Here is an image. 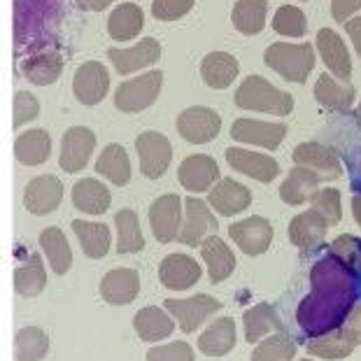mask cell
I'll list each match as a JSON object with an SVG mask.
<instances>
[{"label": "cell", "mask_w": 361, "mask_h": 361, "mask_svg": "<svg viewBox=\"0 0 361 361\" xmlns=\"http://www.w3.org/2000/svg\"><path fill=\"white\" fill-rule=\"evenodd\" d=\"M361 273H355L341 259L326 255L310 271V294L296 310V322L308 338H319L341 329L359 298Z\"/></svg>", "instance_id": "obj_1"}, {"label": "cell", "mask_w": 361, "mask_h": 361, "mask_svg": "<svg viewBox=\"0 0 361 361\" xmlns=\"http://www.w3.org/2000/svg\"><path fill=\"white\" fill-rule=\"evenodd\" d=\"M66 0H14V42L17 56L56 49V30Z\"/></svg>", "instance_id": "obj_2"}, {"label": "cell", "mask_w": 361, "mask_h": 361, "mask_svg": "<svg viewBox=\"0 0 361 361\" xmlns=\"http://www.w3.org/2000/svg\"><path fill=\"white\" fill-rule=\"evenodd\" d=\"M235 105L240 110L287 117L294 110V98L287 91L273 87L268 80L259 78V75H250L247 80H243V84L235 91Z\"/></svg>", "instance_id": "obj_3"}, {"label": "cell", "mask_w": 361, "mask_h": 361, "mask_svg": "<svg viewBox=\"0 0 361 361\" xmlns=\"http://www.w3.org/2000/svg\"><path fill=\"white\" fill-rule=\"evenodd\" d=\"M264 61L282 80L303 84L314 68V49L310 42H301V44L275 42L264 51Z\"/></svg>", "instance_id": "obj_4"}, {"label": "cell", "mask_w": 361, "mask_h": 361, "mask_svg": "<svg viewBox=\"0 0 361 361\" xmlns=\"http://www.w3.org/2000/svg\"><path fill=\"white\" fill-rule=\"evenodd\" d=\"M161 87H164V73L161 71H149L140 78L121 82L114 91V107L126 114L147 110L159 98Z\"/></svg>", "instance_id": "obj_5"}, {"label": "cell", "mask_w": 361, "mask_h": 361, "mask_svg": "<svg viewBox=\"0 0 361 361\" xmlns=\"http://www.w3.org/2000/svg\"><path fill=\"white\" fill-rule=\"evenodd\" d=\"M164 308L175 317L184 334H194L201 329L214 312L221 310V303L210 294H196L189 298H168Z\"/></svg>", "instance_id": "obj_6"}, {"label": "cell", "mask_w": 361, "mask_h": 361, "mask_svg": "<svg viewBox=\"0 0 361 361\" xmlns=\"http://www.w3.org/2000/svg\"><path fill=\"white\" fill-rule=\"evenodd\" d=\"M184 224V205L178 194H164L149 205V226L157 243L168 245L178 240Z\"/></svg>", "instance_id": "obj_7"}, {"label": "cell", "mask_w": 361, "mask_h": 361, "mask_svg": "<svg viewBox=\"0 0 361 361\" xmlns=\"http://www.w3.org/2000/svg\"><path fill=\"white\" fill-rule=\"evenodd\" d=\"M135 152L137 159H140V171L147 180L164 178L173 161V145L159 130H145V133L137 135Z\"/></svg>", "instance_id": "obj_8"}, {"label": "cell", "mask_w": 361, "mask_h": 361, "mask_svg": "<svg viewBox=\"0 0 361 361\" xmlns=\"http://www.w3.org/2000/svg\"><path fill=\"white\" fill-rule=\"evenodd\" d=\"M217 219L210 210V203H205L203 198H184V224L178 240L189 247L203 245L207 238L217 235Z\"/></svg>", "instance_id": "obj_9"}, {"label": "cell", "mask_w": 361, "mask_h": 361, "mask_svg": "<svg viewBox=\"0 0 361 361\" xmlns=\"http://www.w3.org/2000/svg\"><path fill=\"white\" fill-rule=\"evenodd\" d=\"M221 130V117L212 107L194 105L180 112L178 117V133L191 145H205L212 142Z\"/></svg>", "instance_id": "obj_10"}, {"label": "cell", "mask_w": 361, "mask_h": 361, "mask_svg": "<svg viewBox=\"0 0 361 361\" xmlns=\"http://www.w3.org/2000/svg\"><path fill=\"white\" fill-rule=\"evenodd\" d=\"M96 149V133L87 126H73L63 133L61 140L59 166L66 173H80L87 168L91 154Z\"/></svg>", "instance_id": "obj_11"}, {"label": "cell", "mask_w": 361, "mask_h": 361, "mask_svg": "<svg viewBox=\"0 0 361 361\" xmlns=\"http://www.w3.org/2000/svg\"><path fill=\"white\" fill-rule=\"evenodd\" d=\"M228 235L247 257H259L271 247L273 243V226L266 217H247L233 221L228 226Z\"/></svg>", "instance_id": "obj_12"}, {"label": "cell", "mask_w": 361, "mask_h": 361, "mask_svg": "<svg viewBox=\"0 0 361 361\" xmlns=\"http://www.w3.org/2000/svg\"><path fill=\"white\" fill-rule=\"evenodd\" d=\"M110 91V75L98 61H87L78 68L73 78V94L82 105H98Z\"/></svg>", "instance_id": "obj_13"}, {"label": "cell", "mask_w": 361, "mask_h": 361, "mask_svg": "<svg viewBox=\"0 0 361 361\" xmlns=\"http://www.w3.org/2000/svg\"><path fill=\"white\" fill-rule=\"evenodd\" d=\"M61 201H63V184L56 175H37L24 189V207L35 217L54 212Z\"/></svg>", "instance_id": "obj_14"}, {"label": "cell", "mask_w": 361, "mask_h": 361, "mask_svg": "<svg viewBox=\"0 0 361 361\" xmlns=\"http://www.w3.org/2000/svg\"><path fill=\"white\" fill-rule=\"evenodd\" d=\"M180 184L191 194H203L210 191L221 182L219 178V166L217 161L207 154H194L187 157L180 164Z\"/></svg>", "instance_id": "obj_15"}, {"label": "cell", "mask_w": 361, "mask_h": 361, "mask_svg": "<svg viewBox=\"0 0 361 361\" xmlns=\"http://www.w3.org/2000/svg\"><path fill=\"white\" fill-rule=\"evenodd\" d=\"M201 264L189 257V255H168L164 261L159 264V280L164 284L166 289H173V291H184V289H191L194 284L201 280Z\"/></svg>", "instance_id": "obj_16"}, {"label": "cell", "mask_w": 361, "mask_h": 361, "mask_svg": "<svg viewBox=\"0 0 361 361\" xmlns=\"http://www.w3.org/2000/svg\"><path fill=\"white\" fill-rule=\"evenodd\" d=\"M284 135H287L284 124H271V121L259 119H235L231 126V137L235 142L257 145V147L264 149H278Z\"/></svg>", "instance_id": "obj_17"}, {"label": "cell", "mask_w": 361, "mask_h": 361, "mask_svg": "<svg viewBox=\"0 0 361 361\" xmlns=\"http://www.w3.org/2000/svg\"><path fill=\"white\" fill-rule=\"evenodd\" d=\"M226 164L231 166L233 171L264 184L273 182L280 175V164L273 157L259 154V152H250V149H240V147L226 149Z\"/></svg>", "instance_id": "obj_18"}, {"label": "cell", "mask_w": 361, "mask_h": 361, "mask_svg": "<svg viewBox=\"0 0 361 361\" xmlns=\"http://www.w3.org/2000/svg\"><path fill=\"white\" fill-rule=\"evenodd\" d=\"M294 164L310 168L322 178V182L329 180H341L343 178V166L331 149L324 147L319 142H301L294 149Z\"/></svg>", "instance_id": "obj_19"}, {"label": "cell", "mask_w": 361, "mask_h": 361, "mask_svg": "<svg viewBox=\"0 0 361 361\" xmlns=\"http://www.w3.org/2000/svg\"><path fill=\"white\" fill-rule=\"evenodd\" d=\"M107 56H110L112 66L117 68L119 75H130V73L140 71V68L154 66L161 59V44H159L157 37H142L135 47L107 49Z\"/></svg>", "instance_id": "obj_20"}, {"label": "cell", "mask_w": 361, "mask_h": 361, "mask_svg": "<svg viewBox=\"0 0 361 361\" xmlns=\"http://www.w3.org/2000/svg\"><path fill=\"white\" fill-rule=\"evenodd\" d=\"M207 203L221 217H233L252 205V191L233 178H221V182L207 194Z\"/></svg>", "instance_id": "obj_21"}, {"label": "cell", "mask_w": 361, "mask_h": 361, "mask_svg": "<svg viewBox=\"0 0 361 361\" xmlns=\"http://www.w3.org/2000/svg\"><path fill=\"white\" fill-rule=\"evenodd\" d=\"M140 294V273L135 268H112L101 280V296L110 305H128Z\"/></svg>", "instance_id": "obj_22"}, {"label": "cell", "mask_w": 361, "mask_h": 361, "mask_svg": "<svg viewBox=\"0 0 361 361\" xmlns=\"http://www.w3.org/2000/svg\"><path fill=\"white\" fill-rule=\"evenodd\" d=\"M329 221L324 219V214H319L314 207L305 210L301 214H296L289 224V240L296 245L298 250L303 252H312L317 250L324 235L329 231Z\"/></svg>", "instance_id": "obj_23"}, {"label": "cell", "mask_w": 361, "mask_h": 361, "mask_svg": "<svg viewBox=\"0 0 361 361\" xmlns=\"http://www.w3.org/2000/svg\"><path fill=\"white\" fill-rule=\"evenodd\" d=\"M317 49L319 56L324 61V66L331 71L334 78L341 82H350L352 78V59L350 51L345 47L343 37L331 28H322L317 33Z\"/></svg>", "instance_id": "obj_24"}, {"label": "cell", "mask_w": 361, "mask_h": 361, "mask_svg": "<svg viewBox=\"0 0 361 361\" xmlns=\"http://www.w3.org/2000/svg\"><path fill=\"white\" fill-rule=\"evenodd\" d=\"M319 184L322 178L310 168H303V166H296L291 168L287 180L282 182L280 187V198L287 205H305V203H312L314 194L319 191Z\"/></svg>", "instance_id": "obj_25"}, {"label": "cell", "mask_w": 361, "mask_h": 361, "mask_svg": "<svg viewBox=\"0 0 361 361\" xmlns=\"http://www.w3.org/2000/svg\"><path fill=\"white\" fill-rule=\"evenodd\" d=\"M21 73L35 87H47V84L56 82L61 73H63V56H61L59 49L33 54V56L21 61Z\"/></svg>", "instance_id": "obj_26"}, {"label": "cell", "mask_w": 361, "mask_h": 361, "mask_svg": "<svg viewBox=\"0 0 361 361\" xmlns=\"http://www.w3.org/2000/svg\"><path fill=\"white\" fill-rule=\"evenodd\" d=\"M133 329L145 343H159L175 331V317L166 308L147 305V308L135 312Z\"/></svg>", "instance_id": "obj_27"}, {"label": "cell", "mask_w": 361, "mask_h": 361, "mask_svg": "<svg viewBox=\"0 0 361 361\" xmlns=\"http://www.w3.org/2000/svg\"><path fill=\"white\" fill-rule=\"evenodd\" d=\"M201 257L207 266V278L212 284L224 282L235 271V255L219 235H212L201 245Z\"/></svg>", "instance_id": "obj_28"}, {"label": "cell", "mask_w": 361, "mask_h": 361, "mask_svg": "<svg viewBox=\"0 0 361 361\" xmlns=\"http://www.w3.org/2000/svg\"><path fill=\"white\" fill-rule=\"evenodd\" d=\"M235 322L233 317H219L198 338V350L205 357H226L235 348Z\"/></svg>", "instance_id": "obj_29"}, {"label": "cell", "mask_w": 361, "mask_h": 361, "mask_svg": "<svg viewBox=\"0 0 361 361\" xmlns=\"http://www.w3.org/2000/svg\"><path fill=\"white\" fill-rule=\"evenodd\" d=\"M314 98H317V103L322 107H326V110L345 112L355 103L357 91L350 82H341V80H336L334 75L324 73L314 82Z\"/></svg>", "instance_id": "obj_30"}, {"label": "cell", "mask_w": 361, "mask_h": 361, "mask_svg": "<svg viewBox=\"0 0 361 361\" xmlns=\"http://www.w3.org/2000/svg\"><path fill=\"white\" fill-rule=\"evenodd\" d=\"M240 73V63L233 54L228 51H212L207 54L201 63V78L210 89H226Z\"/></svg>", "instance_id": "obj_31"}, {"label": "cell", "mask_w": 361, "mask_h": 361, "mask_svg": "<svg viewBox=\"0 0 361 361\" xmlns=\"http://www.w3.org/2000/svg\"><path fill=\"white\" fill-rule=\"evenodd\" d=\"M71 196H73V205L84 214H103L112 203L110 189L101 180L94 178H84L75 182Z\"/></svg>", "instance_id": "obj_32"}, {"label": "cell", "mask_w": 361, "mask_h": 361, "mask_svg": "<svg viewBox=\"0 0 361 361\" xmlns=\"http://www.w3.org/2000/svg\"><path fill=\"white\" fill-rule=\"evenodd\" d=\"M243 326H245V341L247 343H259L261 338L282 331V322L271 303H257L250 310H245Z\"/></svg>", "instance_id": "obj_33"}, {"label": "cell", "mask_w": 361, "mask_h": 361, "mask_svg": "<svg viewBox=\"0 0 361 361\" xmlns=\"http://www.w3.org/2000/svg\"><path fill=\"white\" fill-rule=\"evenodd\" d=\"M51 154V137L44 128H30L14 140V157L21 166H42Z\"/></svg>", "instance_id": "obj_34"}, {"label": "cell", "mask_w": 361, "mask_h": 361, "mask_svg": "<svg viewBox=\"0 0 361 361\" xmlns=\"http://www.w3.org/2000/svg\"><path fill=\"white\" fill-rule=\"evenodd\" d=\"M73 231L78 235L80 247L84 250V255L89 259H103L107 252H110L112 233H110V226L103 224V221L75 219Z\"/></svg>", "instance_id": "obj_35"}, {"label": "cell", "mask_w": 361, "mask_h": 361, "mask_svg": "<svg viewBox=\"0 0 361 361\" xmlns=\"http://www.w3.org/2000/svg\"><path fill=\"white\" fill-rule=\"evenodd\" d=\"M37 243H40L44 255H47V261H49L54 273L66 275L68 271H71L73 268V250H71V243H68L66 233L61 231L59 226L42 228Z\"/></svg>", "instance_id": "obj_36"}, {"label": "cell", "mask_w": 361, "mask_h": 361, "mask_svg": "<svg viewBox=\"0 0 361 361\" xmlns=\"http://www.w3.org/2000/svg\"><path fill=\"white\" fill-rule=\"evenodd\" d=\"M145 26V14L135 3H124L119 7H114L110 19H107V33L112 40L126 42L140 35V30Z\"/></svg>", "instance_id": "obj_37"}, {"label": "cell", "mask_w": 361, "mask_h": 361, "mask_svg": "<svg viewBox=\"0 0 361 361\" xmlns=\"http://www.w3.org/2000/svg\"><path fill=\"white\" fill-rule=\"evenodd\" d=\"M357 348V343L352 341V336L348 334L345 324L336 331L326 334V336H319V338H310L308 341V355L312 357H319V359H326V361H341L345 357L352 355V350Z\"/></svg>", "instance_id": "obj_38"}, {"label": "cell", "mask_w": 361, "mask_h": 361, "mask_svg": "<svg viewBox=\"0 0 361 361\" xmlns=\"http://www.w3.org/2000/svg\"><path fill=\"white\" fill-rule=\"evenodd\" d=\"M96 173L103 175L105 180H110L117 187H126L130 182V159L128 152L121 145L112 142L101 152V157L96 159Z\"/></svg>", "instance_id": "obj_39"}, {"label": "cell", "mask_w": 361, "mask_h": 361, "mask_svg": "<svg viewBox=\"0 0 361 361\" xmlns=\"http://www.w3.org/2000/svg\"><path fill=\"white\" fill-rule=\"evenodd\" d=\"M47 287V271H44L42 257L30 255L17 271H14V291L21 298H35L40 296Z\"/></svg>", "instance_id": "obj_40"}, {"label": "cell", "mask_w": 361, "mask_h": 361, "mask_svg": "<svg viewBox=\"0 0 361 361\" xmlns=\"http://www.w3.org/2000/svg\"><path fill=\"white\" fill-rule=\"evenodd\" d=\"M268 3L266 0H238L233 7V26L243 35H257L266 26Z\"/></svg>", "instance_id": "obj_41"}, {"label": "cell", "mask_w": 361, "mask_h": 361, "mask_svg": "<svg viewBox=\"0 0 361 361\" xmlns=\"http://www.w3.org/2000/svg\"><path fill=\"white\" fill-rule=\"evenodd\" d=\"M49 355V336L40 326L19 329L14 338V359L17 361H42Z\"/></svg>", "instance_id": "obj_42"}, {"label": "cell", "mask_w": 361, "mask_h": 361, "mask_svg": "<svg viewBox=\"0 0 361 361\" xmlns=\"http://www.w3.org/2000/svg\"><path fill=\"white\" fill-rule=\"evenodd\" d=\"M117 226V255H135L145 247V238L140 231V221L133 210H119L114 214Z\"/></svg>", "instance_id": "obj_43"}, {"label": "cell", "mask_w": 361, "mask_h": 361, "mask_svg": "<svg viewBox=\"0 0 361 361\" xmlns=\"http://www.w3.org/2000/svg\"><path fill=\"white\" fill-rule=\"evenodd\" d=\"M296 341L287 334H273L264 338L255 352H252V361H291L296 357Z\"/></svg>", "instance_id": "obj_44"}, {"label": "cell", "mask_w": 361, "mask_h": 361, "mask_svg": "<svg viewBox=\"0 0 361 361\" xmlns=\"http://www.w3.org/2000/svg\"><path fill=\"white\" fill-rule=\"evenodd\" d=\"M273 30L284 37H303L305 30H308V19H305L301 7L282 5L273 17Z\"/></svg>", "instance_id": "obj_45"}, {"label": "cell", "mask_w": 361, "mask_h": 361, "mask_svg": "<svg viewBox=\"0 0 361 361\" xmlns=\"http://www.w3.org/2000/svg\"><path fill=\"white\" fill-rule=\"evenodd\" d=\"M329 255L341 259L345 266L352 268L355 273H361V240L350 233L338 235L336 240L329 245Z\"/></svg>", "instance_id": "obj_46"}, {"label": "cell", "mask_w": 361, "mask_h": 361, "mask_svg": "<svg viewBox=\"0 0 361 361\" xmlns=\"http://www.w3.org/2000/svg\"><path fill=\"white\" fill-rule=\"evenodd\" d=\"M310 207H314L319 214H324L329 226H336L343 219V205H341V191L338 189H319L314 194Z\"/></svg>", "instance_id": "obj_47"}, {"label": "cell", "mask_w": 361, "mask_h": 361, "mask_svg": "<svg viewBox=\"0 0 361 361\" xmlns=\"http://www.w3.org/2000/svg\"><path fill=\"white\" fill-rule=\"evenodd\" d=\"M147 361H194V350L184 341L157 345V348H149Z\"/></svg>", "instance_id": "obj_48"}, {"label": "cell", "mask_w": 361, "mask_h": 361, "mask_svg": "<svg viewBox=\"0 0 361 361\" xmlns=\"http://www.w3.org/2000/svg\"><path fill=\"white\" fill-rule=\"evenodd\" d=\"M14 128H21L28 121H33L40 114V103L33 94L28 91H17L14 94Z\"/></svg>", "instance_id": "obj_49"}, {"label": "cell", "mask_w": 361, "mask_h": 361, "mask_svg": "<svg viewBox=\"0 0 361 361\" xmlns=\"http://www.w3.org/2000/svg\"><path fill=\"white\" fill-rule=\"evenodd\" d=\"M194 0H152V14L159 21H175L191 12Z\"/></svg>", "instance_id": "obj_50"}, {"label": "cell", "mask_w": 361, "mask_h": 361, "mask_svg": "<svg viewBox=\"0 0 361 361\" xmlns=\"http://www.w3.org/2000/svg\"><path fill=\"white\" fill-rule=\"evenodd\" d=\"M357 10H361V0H331V17L338 24H348Z\"/></svg>", "instance_id": "obj_51"}, {"label": "cell", "mask_w": 361, "mask_h": 361, "mask_svg": "<svg viewBox=\"0 0 361 361\" xmlns=\"http://www.w3.org/2000/svg\"><path fill=\"white\" fill-rule=\"evenodd\" d=\"M345 329H348V334L352 336V341L361 345V303L355 305V310H352L348 322H345Z\"/></svg>", "instance_id": "obj_52"}, {"label": "cell", "mask_w": 361, "mask_h": 361, "mask_svg": "<svg viewBox=\"0 0 361 361\" xmlns=\"http://www.w3.org/2000/svg\"><path fill=\"white\" fill-rule=\"evenodd\" d=\"M345 30H348V35L352 37V42H355L357 54L361 56V17L350 19L348 24H345Z\"/></svg>", "instance_id": "obj_53"}, {"label": "cell", "mask_w": 361, "mask_h": 361, "mask_svg": "<svg viewBox=\"0 0 361 361\" xmlns=\"http://www.w3.org/2000/svg\"><path fill=\"white\" fill-rule=\"evenodd\" d=\"M84 5H87L89 10H94V12H103L105 7L112 5V0H84Z\"/></svg>", "instance_id": "obj_54"}, {"label": "cell", "mask_w": 361, "mask_h": 361, "mask_svg": "<svg viewBox=\"0 0 361 361\" xmlns=\"http://www.w3.org/2000/svg\"><path fill=\"white\" fill-rule=\"evenodd\" d=\"M352 212H355V221L361 228V196H355L352 198Z\"/></svg>", "instance_id": "obj_55"}, {"label": "cell", "mask_w": 361, "mask_h": 361, "mask_svg": "<svg viewBox=\"0 0 361 361\" xmlns=\"http://www.w3.org/2000/svg\"><path fill=\"white\" fill-rule=\"evenodd\" d=\"M355 187L359 189V196H361V164H359V180L355 182Z\"/></svg>", "instance_id": "obj_56"}, {"label": "cell", "mask_w": 361, "mask_h": 361, "mask_svg": "<svg viewBox=\"0 0 361 361\" xmlns=\"http://www.w3.org/2000/svg\"><path fill=\"white\" fill-rule=\"evenodd\" d=\"M355 117H357V121H359V124H361V103L357 105V112H355Z\"/></svg>", "instance_id": "obj_57"}, {"label": "cell", "mask_w": 361, "mask_h": 361, "mask_svg": "<svg viewBox=\"0 0 361 361\" xmlns=\"http://www.w3.org/2000/svg\"><path fill=\"white\" fill-rule=\"evenodd\" d=\"M301 361H312V359H301Z\"/></svg>", "instance_id": "obj_58"}]
</instances>
